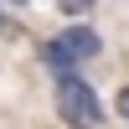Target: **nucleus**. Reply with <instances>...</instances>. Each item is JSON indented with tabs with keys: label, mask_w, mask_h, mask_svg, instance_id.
Segmentation results:
<instances>
[{
	"label": "nucleus",
	"mask_w": 129,
	"mask_h": 129,
	"mask_svg": "<svg viewBox=\"0 0 129 129\" xmlns=\"http://www.w3.org/2000/svg\"><path fill=\"white\" fill-rule=\"evenodd\" d=\"M52 93H57V114L67 129H103V98L98 88H93L88 78H83V67H62L52 72Z\"/></svg>",
	"instance_id": "1"
},
{
	"label": "nucleus",
	"mask_w": 129,
	"mask_h": 129,
	"mask_svg": "<svg viewBox=\"0 0 129 129\" xmlns=\"http://www.w3.org/2000/svg\"><path fill=\"white\" fill-rule=\"evenodd\" d=\"M93 57H103V36H98L93 21H72L67 31H57V36L41 41V62H47L52 72L83 67V62H93Z\"/></svg>",
	"instance_id": "2"
},
{
	"label": "nucleus",
	"mask_w": 129,
	"mask_h": 129,
	"mask_svg": "<svg viewBox=\"0 0 129 129\" xmlns=\"http://www.w3.org/2000/svg\"><path fill=\"white\" fill-rule=\"evenodd\" d=\"M93 5H98V0H57V10H62V16H72V21H88Z\"/></svg>",
	"instance_id": "3"
},
{
	"label": "nucleus",
	"mask_w": 129,
	"mask_h": 129,
	"mask_svg": "<svg viewBox=\"0 0 129 129\" xmlns=\"http://www.w3.org/2000/svg\"><path fill=\"white\" fill-rule=\"evenodd\" d=\"M114 114H119V119L129 124V83H124V88H119V93H114Z\"/></svg>",
	"instance_id": "4"
},
{
	"label": "nucleus",
	"mask_w": 129,
	"mask_h": 129,
	"mask_svg": "<svg viewBox=\"0 0 129 129\" xmlns=\"http://www.w3.org/2000/svg\"><path fill=\"white\" fill-rule=\"evenodd\" d=\"M0 31H5V0H0Z\"/></svg>",
	"instance_id": "5"
},
{
	"label": "nucleus",
	"mask_w": 129,
	"mask_h": 129,
	"mask_svg": "<svg viewBox=\"0 0 129 129\" xmlns=\"http://www.w3.org/2000/svg\"><path fill=\"white\" fill-rule=\"evenodd\" d=\"M5 5H31V0H5Z\"/></svg>",
	"instance_id": "6"
}]
</instances>
